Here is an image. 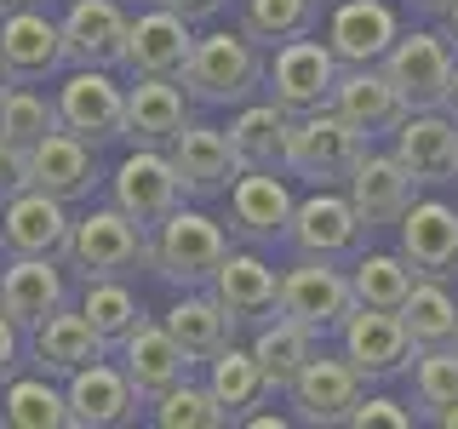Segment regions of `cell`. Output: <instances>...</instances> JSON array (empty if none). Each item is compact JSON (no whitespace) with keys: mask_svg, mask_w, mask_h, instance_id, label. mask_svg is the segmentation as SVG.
I'll return each instance as SVG.
<instances>
[{"mask_svg":"<svg viewBox=\"0 0 458 429\" xmlns=\"http://www.w3.org/2000/svg\"><path fill=\"white\" fill-rule=\"evenodd\" d=\"M412 172L395 161V149H361V161L350 166V178H344V195H350V206L361 212L367 229L378 223H395L401 212L412 206Z\"/></svg>","mask_w":458,"mask_h":429,"instance_id":"24","label":"cell"},{"mask_svg":"<svg viewBox=\"0 0 458 429\" xmlns=\"http://www.w3.org/2000/svg\"><path fill=\"white\" fill-rule=\"evenodd\" d=\"M52 126H57V104H52V97H40L29 80H12V92L0 97V138L35 149Z\"/></svg>","mask_w":458,"mask_h":429,"instance_id":"41","label":"cell"},{"mask_svg":"<svg viewBox=\"0 0 458 429\" xmlns=\"http://www.w3.org/2000/svg\"><path fill=\"white\" fill-rule=\"evenodd\" d=\"M143 247H149V229H138L121 206H92L86 218H75L69 229V269H81V281H109V275H126V269L143 264Z\"/></svg>","mask_w":458,"mask_h":429,"instance_id":"4","label":"cell"},{"mask_svg":"<svg viewBox=\"0 0 458 429\" xmlns=\"http://www.w3.org/2000/svg\"><path fill=\"white\" fill-rule=\"evenodd\" d=\"M0 63L12 69V80H47L69 63L64 57V23L47 18L35 6L0 12Z\"/></svg>","mask_w":458,"mask_h":429,"instance_id":"23","label":"cell"},{"mask_svg":"<svg viewBox=\"0 0 458 429\" xmlns=\"http://www.w3.org/2000/svg\"><path fill=\"white\" fill-rule=\"evenodd\" d=\"M81 315L92 321V332L109 343H121L126 332L138 326V315L143 304L132 298V286H126V275H109V281H86V292H81Z\"/></svg>","mask_w":458,"mask_h":429,"instance_id":"37","label":"cell"},{"mask_svg":"<svg viewBox=\"0 0 458 429\" xmlns=\"http://www.w3.org/2000/svg\"><path fill=\"white\" fill-rule=\"evenodd\" d=\"M315 23H321V0H241V29L269 46L293 35H315Z\"/></svg>","mask_w":458,"mask_h":429,"instance_id":"39","label":"cell"},{"mask_svg":"<svg viewBox=\"0 0 458 429\" xmlns=\"http://www.w3.org/2000/svg\"><path fill=\"white\" fill-rule=\"evenodd\" d=\"M212 298L235 315V321H269L281 304V269H269L258 252H235L229 247V257L218 269H212Z\"/></svg>","mask_w":458,"mask_h":429,"instance_id":"30","label":"cell"},{"mask_svg":"<svg viewBox=\"0 0 458 429\" xmlns=\"http://www.w3.org/2000/svg\"><path fill=\"white\" fill-rule=\"evenodd\" d=\"M453 40L436 29H401L390 40V52L378 57V69L390 75V86L407 97V109H441L447 104V80H453Z\"/></svg>","mask_w":458,"mask_h":429,"instance_id":"5","label":"cell"},{"mask_svg":"<svg viewBox=\"0 0 458 429\" xmlns=\"http://www.w3.org/2000/svg\"><path fill=\"white\" fill-rule=\"evenodd\" d=\"M412 281H419V269L407 264L401 252H355L350 257V286H355V304L367 309H401L412 292Z\"/></svg>","mask_w":458,"mask_h":429,"instance_id":"36","label":"cell"},{"mask_svg":"<svg viewBox=\"0 0 458 429\" xmlns=\"http://www.w3.org/2000/svg\"><path fill=\"white\" fill-rule=\"evenodd\" d=\"M6 92H12V69L0 63V97H6Z\"/></svg>","mask_w":458,"mask_h":429,"instance_id":"51","label":"cell"},{"mask_svg":"<svg viewBox=\"0 0 458 429\" xmlns=\"http://www.w3.org/2000/svg\"><path fill=\"white\" fill-rule=\"evenodd\" d=\"M441 23H447V40H453V52H458V0L447 6V18H441Z\"/></svg>","mask_w":458,"mask_h":429,"instance_id":"50","label":"cell"},{"mask_svg":"<svg viewBox=\"0 0 458 429\" xmlns=\"http://www.w3.org/2000/svg\"><path fill=\"white\" fill-rule=\"evenodd\" d=\"M315 338L304 321H293V315H269V321H258V338H252V355H258V366H264V383L269 390H286V383L304 372V361L315 355Z\"/></svg>","mask_w":458,"mask_h":429,"instance_id":"33","label":"cell"},{"mask_svg":"<svg viewBox=\"0 0 458 429\" xmlns=\"http://www.w3.org/2000/svg\"><path fill=\"white\" fill-rule=\"evenodd\" d=\"M361 149H367V138L355 132V126L344 121L333 104H321V109L293 114V126H286V161H281V172L310 178L315 189H321V183H344V178H350V166L361 161Z\"/></svg>","mask_w":458,"mask_h":429,"instance_id":"3","label":"cell"},{"mask_svg":"<svg viewBox=\"0 0 458 429\" xmlns=\"http://www.w3.org/2000/svg\"><path fill=\"white\" fill-rule=\"evenodd\" d=\"M264 69L269 57L258 52V40L247 29H212V35H195L190 63H183V92L190 104L207 109H241L247 97L264 92Z\"/></svg>","mask_w":458,"mask_h":429,"instance_id":"1","label":"cell"},{"mask_svg":"<svg viewBox=\"0 0 458 429\" xmlns=\"http://www.w3.org/2000/svg\"><path fill=\"white\" fill-rule=\"evenodd\" d=\"M361 395H367V378L344 355H327V349H315L304 372L286 383V400H293L298 424H344Z\"/></svg>","mask_w":458,"mask_h":429,"instance_id":"15","label":"cell"},{"mask_svg":"<svg viewBox=\"0 0 458 429\" xmlns=\"http://www.w3.org/2000/svg\"><path fill=\"white\" fill-rule=\"evenodd\" d=\"M109 355V343L92 332V321H86L81 309H52L47 321L29 332V361H35L40 372H52V378H69V372H81V366H92V361H104Z\"/></svg>","mask_w":458,"mask_h":429,"instance_id":"29","label":"cell"},{"mask_svg":"<svg viewBox=\"0 0 458 429\" xmlns=\"http://www.w3.org/2000/svg\"><path fill=\"white\" fill-rule=\"evenodd\" d=\"M407 6H412V12H424V18H447L453 0H407Z\"/></svg>","mask_w":458,"mask_h":429,"instance_id":"47","label":"cell"},{"mask_svg":"<svg viewBox=\"0 0 458 429\" xmlns=\"http://www.w3.org/2000/svg\"><path fill=\"white\" fill-rule=\"evenodd\" d=\"M401 229V257H407L419 275H436L447 281L458 275V206H447V200H419L412 195V206L395 218Z\"/></svg>","mask_w":458,"mask_h":429,"instance_id":"21","label":"cell"},{"mask_svg":"<svg viewBox=\"0 0 458 429\" xmlns=\"http://www.w3.org/2000/svg\"><path fill=\"white\" fill-rule=\"evenodd\" d=\"M12 6H35V0H0V12H12Z\"/></svg>","mask_w":458,"mask_h":429,"instance_id":"52","label":"cell"},{"mask_svg":"<svg viewBox=\"0 0 458 429\" xmlns=\"http://www.w3.org/2000/svg\"><path fill=\"white\" fill-rule=\"evenodd\" d=\"M29 183L57 195V200H86L98 189V143L75 138L69 126H52V132L29 149Z\"/></svg>","mask_w":458,"mask_h":429,"instance_id":"25","label":"cell"},{"mask_svg":"<svg viewBox=\"0 0 458 429\" xmlns=\"http://www.w3.org/2000/svg\"><path fill=\"white\" fill-rule=\"evenodd\" d=\"M401 326H407L412 349H436V343H458V298L447 292V281L419 275L407 292V304L395 309Z\"/></svg>","mask_w":458,"mask_h":429,"instance_id":"34","label":"cell"},{"mask_svg":"<svg viewBox=\"0 0 458 429\" xmlns=\"http://www.w3.org/2000/svg\"><path fill=\"white\" fill-rule=\"evenodd\" d=\"M395 161L412 172L419 189L458 178V121L447 109H407V121L395 126Z\"/></svg>","mask_w":458,"mask_h":429,"instance_id":"18","label":"cell"},{"mask_svg":"<svg viewBox=\"0 0 458 429\" xmlns=\"http://www.w3.org/2000/svg\"><path fill=\"white\" fill-rule=\"evenodd\" d=\"M344 424H355V429H412V412L390 395H361Z\"/></svg>","mask_w":458,"mask_h":429,"instance_id":"43","label":"cell"},{"mask_svg":"<svg viewBox=\"0 0 458 429\" xmlns=\"http://www.w3.org/2000/svg\"><path fill=\"white\" fill-rule=\"evenodd\" d=\"M190 46H195L190 18H178V12H166V6H149V12H138V18L126 23L121 69H132V75H183Z\"/></svg>","mask_w":458,"mask_h":429,"instance_id":"27","label":"cell"},{"mask_svg":"<svg viewBox=\"0 0 458 429\" xmlns=\"http://www.w3.org/2000/svg\"><path fill=\"white\" fill-rule=\"evenodd\" d=\"M0 418L12 429H64L69 400H64V390L47 383V372H40V378H12L6 395H0Z\"/></svg>","mask_w":458,"mask_h":429,"instance_id":"38","label":"cell"},{"mask_svg":"<svg viewBox=\"0 0 458 429\" xmlns=\"http://www.w3.org/2000/svg\"><path fill=\"white\" fill-rule=\"evenodd\" d=\"M109 200H114V206H121L138 229H155V223H161L166 212L183 200L178 172H172V155H166V149H143V143H138V149L109 172Z\"/></svg>","mask_w":458,"mask_h":429,"instance_id":"11","label":"cell"},{"mask_svg":"<svg viewBox=\"0 0 458 429\" xmlns=\"http://www.w3.org/2000/svg\"><path fill=\"white\" fill-rule=\"evenodd\" d=\"M69 304V281L57 269V257H12L0 269V315L23 332H35L52 309Z\"/></svg>","mask_w":458,"mask_h":429,"instance_id":"26","label":"cell"},{"mask_svg":"<svg viewBox=\"0 0 458 429\" xmlns=\"http://www.w3.org/2000/svg\"><path fill=\"white\" fill-rule=\"evenodd\" d=\"M327 104H333L367 143L384 138V132H395V126L407 121V97L390 86V75H384L378 63H344Z\"/></svg>","mask_w":458,"mask_h":429,"instance_id":"19","label":"cell"},{"mask_svg":"<svg viewBox=\"0 0 458 429\" xmlns=\"http://www.w3.org/2000/svg\"><path fill=\"white\" fill-rule=\"evenodd\" d=\"M190 126V92H183L178 75H132L126 86V121H121V138L143 143V149H166L172 138Z\"/></svg>","mask_w":458,"mask_h":429,"instance_id":"16","label":"cell"},{"mask_svg":"<svg viewBox=\"0 0 458 429\" xmlns=\"http://www.w3.org/2000/svg\"><path fill=\"white\" fill-rule=\"evenodd\" d=\"M235 326L241 321L212 298V286H183V298L166 309V332L178 338V349L190 361H212L224 343H235Z\"/></svg>","mask_w":458,"mask_h":429,"instance_id":"31","label":"cell"},{"mask_svg":"<svg viewBox=\"0 0 458 429\" xmlns=\"http://www.w3.org/2000/svg\"><path fill=\"white\" fill-rule=\"evenodd\" d=\"M395 35H401L395 6H384V0H333L321 40L333 46L338 63H378Z\"/></svg>","mask_w":458,"mask_h":429,"instance_id":"28","label":"cell"},{"mask_svg":"<svg viewBox=\"0 0 458 429\" xmlns=\"http://www.w3.org/2000/svg\"><path fill=\"white\" fill-rule=\"evenodd\" d=\"M429 424H441V429H458V400H453V407H441V412H436Z\"/></svg>","mask_w":458,"mask_h":429,"instance_id":"49","label":"cell"},{"mask_svg":"<svg viewBox=\"0 0 458 429\" xmlns=\"http://www.w3.org/2000/svg\"><path fill=\"white\" fill-rule=\"evenodd\" d=\"M172 155V172H178V189L183 200H212V195H229L235 183V149H229V132L224 126H207V121H190L178 138L166 143Z\"/></svg>","mask_w":458,"mask_h":429,"instance_id":"13","label":"cell"},{"mask_svg":"<svg viewBox=\"0 0 458 429\" xmlns=\"http://www.w3.org/2000/svg\"><path fill=\"white\" fill-rule=\"evenodd\" d=\"M18 366H23V326H12L6 315H0V390L18 378Z\"/></svg>","mask_w":458,"mask_h":429,"instance_id":"45","label":"cell"},{"mask_svg":"<svg viewBox=\"0 0 458 429\" xmlns=\"http://www.w3.org/2000/svg\"><path fill=\"white\" fill-rule=\"evenodd\" d=\"M69 229H75L69 200H57V195L29 183L23 195H12L0 206V252L6 257H64Z\"/></svg>","mask_w":458,"mask_h":429,"instance_id":"10","label":"cell"},{"mask_svg":"<svg viewBox=\"0 0 458 429\" xmlns=\"http://www.w3.org/2000/svg\"><path fill=\"white\" fill-rule=\"evenodd\" d=\"M155 407V424L161 429H218V424H229V412L218 407V395L207 390V383H172L166 395H155L149 400Z\"/></svg>","mask_w":458,"mask_h":429,"instance_id":"42","label":"cell"},{"mask_svg":"<svg viewBox=\"0 0 458 429\" xmlns=\"http://www.w3.org/2000/svg\"><path fill=\"white\" fill-rule=\"evenodd\" d=\"M441 109H447L453 121H458V63H453V80H447V104H441Z\"/></svg>","mask_w":458,"mask_h":429,"instance_id":"48","label":"cell"},{"mask_svg":"<svg viewBox=\"0 0 458 429\" xmlns=\"http://www.w3.org/2000/svg\"><path fill=\"white\" fill-rule=\"evenodd\" d=\"M155 6L178 12V18H190V23H207V18H218V12H224V0H155Z\"/></svg>","mask_w":458,"mask_h":429,"instance_id":"46","label":"cell"},{"mask_svg":"<svg viewBox=\"0 0 458 429\" xmlns=\"http://www.w3.org/2000/svg\"><path fill=\"white\" fill-rule=\"evenodd\" d=\"M338 355L361 372L367 383H384V378H395V372L412 366V338H407V326H401L395 309L355 304L338 326Z\"/></svg>","mask_w":458,"mask_h":429,"instance_id":"9","label":"cell"},{"mask_svg":"<svg viewBox=\"0 0 458 429\" xmlns=\"http://www.w3.org/2000/svg\"><path fill=\"white\" fill-rule=\"evenodd\" d=\"M64 57L75 69H121L126 57V0H75L64 12Z\"/></svg>","mask_w":458,"mask_h":429,"instance_id":"20","label":"cell"},{"mask_svg":"<svg viewBox=\"0 0 458 429\" xmlns=\"http://www.w3.org/2000/svg\"><path fill=\"white\" fill-rule=\"evenodd\" d=\"M286 240L298 247V257H333V264H344V257L361 252L367 223H361V212L350 206V195L333 189V183H321L315 195H304L293 206Z\"/></svg>","mask_w":458,"mask_h":429,"instance_id":"7","label":"cell"},{"mask_svg":"<svg viewBox=\"0 0 458 429\" xmlns=\"http://www.w3.org/2000/svg\"><path fill=\"white\" fill-rule=\"evenodd\" d=\"M286 126H293V114H286L276 97H264V104L247 97V104L235 109V121L224 126L241 172H247V166H281L286 161Z\"/></svg>","mask_w":458,"mask_h":429,"instance_id":"32","label":"cell"},{"mask_svg":"<svg viewBox=\"0 0 458 429\" xmlns=\"http://www.w3.org/2000/svg\"><path fill=\"white\" fill-rule=\"evenodd\" d=\"M224 257H229V229L207 212L183 206V200L149 229V247H143V264L172 286H207Z\"/></svg>","mask_w":458,"mask_h":429,"instance_id":"2","label":"cell"},{"mask_svg":"<svg viewBox=\"0 0 458 429\" xmlns=\"http://www.w3.org/2000/svg\"><path fill=\"white\" fill-rule=\"evenodd\" d=\"M281 315L304 321L315 338L338 332L344 315L355 309V286H350V269H338L333 257H298L293 269H281Z\"/></svg>","mask_w":458,"mask_h":429,"instance_id":"6","label":"cell"},{"mask_svg":"<svg viewBox=\"0 0 458 429\" xmlns=\"http://www.w3.org/2000/svg\"><path fill=\"white\" fill-rule=\"evenodd\" d=\"M412 400L424 407V418H436L441 407L458 400V343H436V349H412Z\"/></svg>","mask_w":458,"mask_h":429,"instance_id":"40","label":"cell"},{"mask_svg":"<svg viewBox=\"0 0 458 429\" xmlns=\"http://www.w3.org/2000/svg\"><path fill=\"white\" fill-rule=\"evenodd\" d=\"M64 400H69V424H81V429H121V424H132L138 407H143L132 378H126L121 361H109V355L92 361V366H81V372H69Z\"/></svg>","mask_w":458,"mask_h":429,"instance_id":"17","label":"cell"},{"mask_svg":"<svg viewBox=\"0 0 458 429\" xmlns=\"http://www.w3.org/2000/svg\"><path fill=\"white\" fill-rule=\"evenodd\" d=\"M114 349H121V372L132 378V390L143 395V407H149L155 395H166L172 383H183L190 366H195L190 355L178 349V338L166 332V321H149V315H138V326L114 343Z\"/></svg>","mask_w":458,"mask_h":429,"instance_id":"22","label":"cell"},{"mask_svg":"<svg viewBox=\"0 0 458 429\" xmlns=\"http://www.w3.org/2000/svg\"><path fill=\"white\" fill-rule=\"evenodd\" d=\"M338 57L327 40L315 35H293L276 46V63L264 69V92L276 97L286 114H304V109H321L333 97V80H338Z\"/></svg>","mask_w":458,"mask_h":429,"instance_id":"8","label":"cell"},{"mask_svg":"<svg viewBox=\"0 0 458 429\" xmlns=\"http://www.w3.org/2000/svg\"><path fill=\"white\" fill-rule=\"evenodd\" d=\"M23 189H29V149L12 143V138H0V206Z\"/></svg>","mask_w":458,"mask_h":429,"instance_id":"44","label":"cell"},{"mask_svg":"<svg viewBox=\"0 0 458 429\" xmlns=\"http://www.w3.org/2000/svg\"><path fill=\"white\" fill-rule=\"evenodd\" d=\"M298 195L286 189L281 166H247L229 183V235L241 240H281L293 223Z\"/></svg>","mask_w":458,"mask_h":429,"instance_id":"14","label":"cell"},{"mask_svg":"<svg viewBox=\"0 0 458 429\" xmlns=\"http://www.w3.org/2000/svg\"><path fill=\"white\" fill-rule=\"evenodd\" d=\"M57 126H69L86 143H109L121 138L126 121V86L109 75V69H75L64 86H57Z\"/></svg>","mask_w":458,"mask_h":429,"instance_id":"12","label":"cell"},{"mask_svg":"<svg viewBox=\"0 0 458 429\" xmlns=\"http://www.w3.org/2000/svg\"><path fill=\"white\" fill-rule=\"evenodd\" d=\"M207 390L218 395V407L229 412V418H247L258 400L269 395L264 366H258L252 343H247V349H241V343H224V349L212 355V361H207Z\"/></svg>","mask_w":458,"mask_h":429,"instance_id":"35","label":"cell"}]
</instances>
